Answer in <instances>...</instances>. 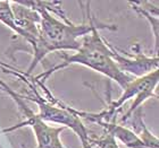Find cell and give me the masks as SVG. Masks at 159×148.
Returning <instances> with one entry per match:
<instances>
[{
	"label": "cell",
	"instance_id": "obj_1",
	"mask_svg": "<svg viewBox=\"0 0 159 148\" xmlns=\"http://www.w3.org/2000/svg\"><path fill=\"white\" fill-rule=\"evenodd\" d=\"M18 3L35 10L40 15L39 36L32 45L33 57L27 70L24 73L26 76L32 75L38 65L49 53L65 50L76 51L81 45L80 39L89 34L98 24L91 16L90 5H88L89 23L73 24L67 18H57L55 14L47 9L43 1H20Z\"/></svg>",
	"mask_w": 159,
	"mask_h": 148
},
{
	"label": "cell",
	"instance_id": "obj_2",
	"mask_svg": "<svg viewBox=\"0 0 159 148\" xmlns=\"http://www.w3.org/2000/svg\"><path fill=\"white\" fill-rule=\"evenodd\" d=\"M100 30L117 31V26L98 23L89 34L82 37L81 45L75 51V53L63 54V63L57 65L48 71L38 75L35 77V80L38 82L40 80L44 82V80L51 74L56 73L60 69H64L70 65H80V66H84L93 71L106 76L107 78L116 82L122 89L125 88V86L134 78L119 70L111 57L109 43L100 35Z\"/></svg>",
	"mask_w": 159,
	"mask_h": 148
},
{
	"label": "cell",
	"instance_id": "obj_3",
	"mask_svg": "<svg viewBox=\"0 0 159 148\" xmlns=\"http://www.w3.org/2000/svg\"><path fill=\"white\" fill-rule=\"evenodd\" d=\"M0 89L3 91L7 95L10 96L13 101L16 103L18 109L25 116V121L17 125H14L11 128L0 130V133H6V132L13 131L16 129H20L24 125H27L32 129L35 139H37V148H65L63 142L60 140V133L65 130V127H52L48 125L47 122L39 118L38 113H34L31 108L25 103V99L20 95L18 93L10 88L6 82H3L0 79Z\"/></svg>",
	"mask_w": 159,
	"mask_h": 148
},
{
	"label": "cell",
	"instance_id": "obj_4",
	"mask_svg": "<svg viewBox=\"0 0 159 148\" xmlns=\"http://www.w3.org/2000/svg\"><path fill=\"white\" fill-rule=\"evenodd\" d=\"M109 46L111 50V57L119 70L133 78L142 77L158 69V54L148 57L139 51L136 52L135 57L126 58L117 51L115 46L111 44H109Z\"/></svg>",
	"mask_w": 159,
	"mask_h": 148
},
{
	"label": "cell",
	"instance_id": "obj_5",
	"mask_svg": "<svg viewBox=\"0 0 159 148\" xmlns=\"http://www.w3.org/2000/svg\"><path fill=\"white\" fill-rule=\"evenodd\" d=\"M98 123L106 129V133L111 136L115 140L120 142L126 148H147L140 140L138 133L126 125H117L115 121H99Z\"/></svg>",
	"mask_w": 159,
	"mask_h": 148
},
{
	"label": "cell",
	"instance_id": "obj_6",
	"mask_svg": "<svg viewBox=\"0 0 159 148\" xmlns=\"http://www.w3.org/2000/svg\"><path fill=\"white\" fill-rule=\"evenodd\" d=\"M132 115L136 116L135 123L139 125L140 127V132L138 133L140 140L143 142V145L147 148H159V140L156 136L153 135L152 132L150 131L149 129L147 128L146 123L143 121L142 118V112L140 110V112H134Z\"/></svg>",
	"mask_w": 159,
	"mask_h": 148
},
{
	"label": "cell",
	"instance_id": "obj_7",
	"mask_svg": "<svg viewBox=\"0 0 159 148\" xmlns=\"http://www.w3.org/2000/svg\"><path fill=\"white\" fill-rule=\"evenodd\" d=\"M0 22L3 25H6L8 28H10L14 33L20 35L16 18L14 15L13 7H11V1H0Z\"/></svg>",
	"mask_w": 159,
	"mask_h": 148
},
{
	"label": "cell",
	"instance_id": "obj_8",
	"mask_svg": "<svg viewBox=\"0 0 159 148\" xmlns=\"http://www.w3.org/2000/svg\"><path fill=\"white\" fill-rule=\"evenodd\" d=\"M131 5L133 6V9H135L140 15H142L146 19H148L149 24L151 25L152 34H153V36H155V52H156V54H157V51H158V30H159L158 17H153L150 11H147L146 9H143L142 7H138L135 3H131Z\"/></svg>",
	"mask_w": 159,
	"mask_h": 148
},
{
	"label": "cell",
	"instance_id": "obj_9",
	"mask_svg": "<svg viewBox=\"0 0 159 148\" xmlns=\"http://www.w3.org/2000/svg\"><path fill=\"white\" fill-rule=\"evenodd\" d=\"M97 148H119V147L116 140H115L110 135L106 133L105 137H102L100 140H98V142H97Z\"/></svg>",
	"mask_w": 159,
	"mask_h": 148
}]
</instances>
